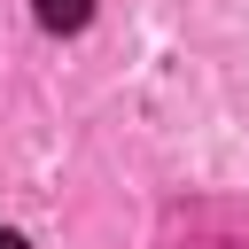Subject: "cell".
I'll return each mask as SVG.
<instances>
[{
  "instance_id": "1",
  "label": "cell",
  "mask_w": 249,
  "mask_h": 249,
  "mask_svg": "<svg viewBox=\"0 0 249 249\" xmlns=\"http://www.w3.org/2000/svg\"><path fill=\"white\" fill-rule=\"evenodd\" d=\"M31 16H39L47 31H86V23H93V0H31Z\"/></svg>"
},
{
  "instance_id": "2",
  "label": "cell",
  "mask_w": 249,
  "mask_h": 249,
  "mask_svg": "<svg viewBox=\"0 0 249 249\" xmlns=\"http://www.w3.org/2000/svg\"><path fill=\"white\" fill-rule=\"evenodd\" d=\"M0 249H31V241H23V233H16V226H0Z\"/></svg>"
}]
</instances>
